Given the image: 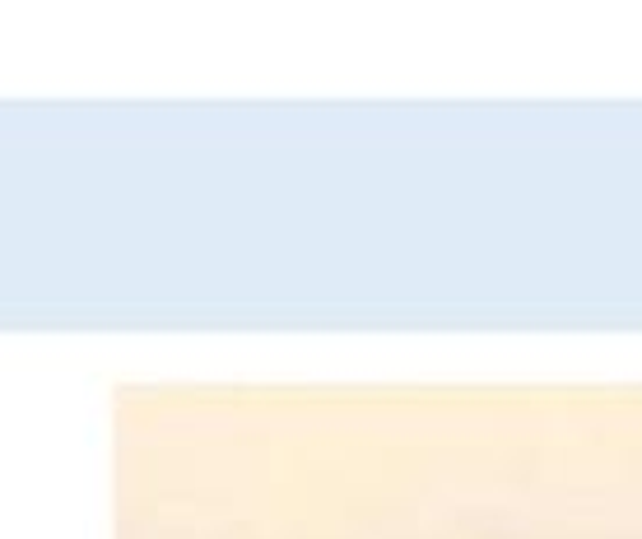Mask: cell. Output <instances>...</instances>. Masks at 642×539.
<instances>
[]
</instances>
